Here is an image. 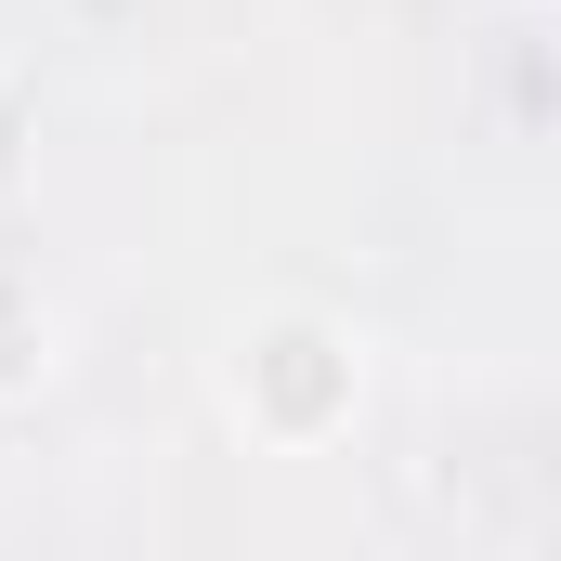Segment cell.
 <instances>
[{
    "label": "cell",
    "mask_w": 561,
    "mask_h": 561,
    "mask_svg": "<svg viewBox=\"0 0 561 561\" xmlns=\"http://www.w3.org/2000/svg\"><path fill=\"white\" fill-rule=\"evenodd\" d=\"M353 340L327 327V313H262V327H236V419H262L275 444H313V431L353 419Z\"/></svg>",
    "instance_id": "1"
}]
</instances>
